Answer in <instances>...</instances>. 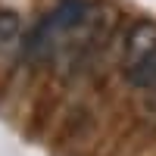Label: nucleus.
I'll return each mask as SVG.
<instances>
[{
	"label": "nucleus",
	"mask_w": 156,
	"mask_h": 156,
	"mask_svg": "<svg viewBox=\"0 0 156 156\" xmlns=\"http://www.w3.org/2000/svg\"><path fill=\"white\" fill-rule=\"evenodd\" d=\"M150 56H156V25L153 22H137L131 28V34H128V41H125L122 66H125V72H134Z\"/></svg>",
	"instance_id": "nucleus-1"
},
{
	"label": "nucleus",
	"mask_w": 156,
	"mask_h": 156,
	"mask_svg": "<svg viewBox=\"0 0 156 156\" xmlns=\"http://www.w3.org/2000/svg\"><path fill=\"white\" fill-rule=\"evenodd\" d=\"M59 25L53 22V16H44L41 22L34 25V31L28 34V41H25V56H28L31 62H44L56 53L59 47Z\"/></svg>",
	"instance_id": "nucleus-2"
},
{
	"label": "nucleus",
	"mask_w": 156,
	"mask_h": 156,
	"mask_svg": "<svg viewBox=\"0 0 156 156\" xmlns=\"http://www.w3.org/2000/svg\"><path fill=\"white\" fill-rule=\"evenodd\" d=\"M53 22L59 25V31H72V28H81L90 16V6L87 0H59V6L50 12Z\"/></svg>",
	"instance_id": "nucleus-3"
},
{
	"label": "nucleus",
	"mask_w": 156,
	"mask_h": 156,
	"mask_svg": "<svg viewBox=\"0 0 156 156\" xmlns=\"http://www.w3.org/2000/svg\"><path fill=\"white\" fill-rule=\"evenodd\" d=\"M16 37H19V16L9 9H0V50L12 47Z\"/></svg>",
	"instance_id": "nucleus-4"
},
{
	"label": "nucleus",
	"mask_w": 156,
	"mask_h": 156,
	"mask_svg": "<svg viewBox=\"0 0 156 156\" xmlns=\"http://www.w3.org/2000/svg\"><path fill=\"white\" fill-rule=\"evenodd\" d=\"M153 90H156V84H153Z\"/></svg>",
	"instance_id": "nucleus-5"
}]
</instances>
